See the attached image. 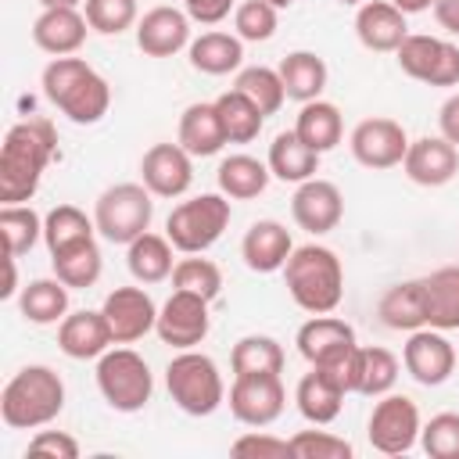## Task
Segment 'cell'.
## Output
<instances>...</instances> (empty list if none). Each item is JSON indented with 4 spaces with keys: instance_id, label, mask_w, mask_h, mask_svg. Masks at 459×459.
<instances>
[{
    "instance_id": "1f68e13d",
    "label": "cell",
    "mask_w": 459,
    "mask_h": 459,
    "mask_svg": "<svg viewBox=\"0 0 459 459\" xmlns=\"http://www.w3.org/2000/svg\"><path fill=\"white\" fill-rule=\"evenodd\" d=\"M172 240L158 237V233H140L133 244H126V265L133 273V280L140 283H161L165 276H172L176 262H172Z\"/></svg>"
},
{
    "instance_id": "6da1fadb",
    "label": "cell",
    "mask_w": 459,
    "mask_h": 459,
    "mask_svg": "<svg viewBox=\"0 0 459 459\" xmlns=\"http://www.w3.org/2000/svg\"><path fill=\"white\" fill-rule=\"evenodd\" d=\"M57 158V133L50 118H22L0 143V201L22 204L39 190L47 165Z\"/></svg>"
},
{
    "instance_id": "680465c9",
    "label": "cell",
    "mask_w": 459,
    "mask_h": 459,
    "mask_svg": "<svg viewBox=\"0 0 459 459\" xmlns=\"http://www.w3.org/2000/svg\"><path fill=\"white\" fill-rule=\"evenodd\" d=\"M341 4H355V7H359V4H366V0H341Z\"/></svg>"
},
{
    "instance_id": "f35d334b",
    "label": "cell",
    "mask_w": 459,
    "mask_h": 459,
    "mask_svg": "<svg viewBox=\"0 0 459 459\" xmlns=\"http://www.w3.org/2000/svg\"><path fill=\"white\" fill-rule=\"evenodd\" d=\"M50 265H54V276L61 283H68L72 290H82V287H93L100 280L104 258H100L97 240H90V244H79V247H72L65 255H54Z\"/></svg>"
},
{
    "instance_id": "5b68a950",
    "label": "cell",
    "mask_w": 459,
    "mask_h": 459,
    "mask_svg": "<svg viewBox=\"0 0 459 459\" xmlns=\"http://www.w3.org/2000/svg\"><path fill=\"white\" fill-rule=\"evenodd\" d=\"M165 387L186 416H212L226 402V384H222L215 359H208L204 351H194V348L179 351L165 366Z\"/></svg>"
},
{
    "instance_id": "ab89813d",
    "label": "cell",
    "mask_w": 459,
    "mask_h": 459,
    "mask_svg": "<svg viewBox=\"0 0 459 459\" xmlns=\"http://www.w3.org/2000/svg\"><path fill=\"white\" fill-rule=\"evenodd\" d=\"M398 380V359L387 351V348H362L359 344V387L355 394H366V398H380L394 387Z\"/></svg>"
},
{
    "instance_id": "603a6c76",
    "label": "cell",
    "mask_w": 459,
    "mask_h": 459,
    "mask_svg": "<svg viewBox=\"0 0 459 459\" xmlns=\"http://www.w3.org/2000/svg\"><path fill=\"white\" fill-rule=\"evenodd\" d=\"M90 22L75 7H43V14L32 22V43L54 57L75 54L86 43Z\"/></svg>"
},
{
    "instance_id": "7bdbcfd3",
    "label": "cell",
    "mask_w": 459,
    "mask_h": 459,
    "mask_svg": "<svg viewBox=\"0 0 459 459\" xmlns=\"http://www.w3.org/2000/svg\"><path fill=\"white\" fill-rule=\"evenodd\" d=\"M172 290H190V294H201V298L215 301L219 290H222V273L212 258H201V255L179 258L176 269H172Z\"/></svg>"
},
{
    "instance_id": "d4e9b609",
    "label": "cell",
    "mask_w": 459,
    "mask_h": 459,
    "mask_svg": "<svg viewBox=\"0 0 459 459\" xmlns=\"http://www.w3.org/2000/svg\"><path fill=\"white\" fill-rule=\"evenodd\" d=\"M176 143H179L190 158H212V154H219V151L230 143L215 100H197V104H190V108L179 115Z\"/></svg>"
},
{
    "instance_id": "d590c367",
    "label": "cell",
    "mask_w": 459,
    "mask_h": 459,
    "mask_svg": "<svg viewBox=\"0 0 459 459\" xmlns=\"http://www.w3.org/2000/svg\"><path fill=\"white\" fill-rule=\"evenodd\" d=\"M294 133L312 151H319V154L333 151L341 143V136H344V122H341L337 104H330V100H308V104H301L298 122H294Z\"/></svg>"
},
{
    "instance_id": "11a10c76",
    "label": "cell",
    "mask_w": 459,
    "mask_h": 459,
    "mask_svg": "<svg viewBox=\"0 0 459 459\" xmlns=\"http://www.w3.org/2000/svg\"><path fill=\"white\" fill-rule=\"evenodd\" d=\"M398 11H405V14H420V11H427V7H434V0H391Z\"/></svg>"
},
{
    "instance_id": "8992f818",
    "label": "cell",
    "mask_w": 459,
    "mask_h": 459,
    "mask_svg": "<svg viewBox=\"0 0 459 459\" xmlns=\"http://www.w3.org/2000/svg\"><path fill=\"white\" fill-rule=\"evenodd\" d=\"M230 197L226 194H201L190 201H179L169 219H165V237L172 240L176 251L183 255H201L208 251L230 226Z\"/></svg>"
},
{
    "instance_id": "9a60e30c",
    "label": "cell",
    "mask_w": 459,
    "mask_h": 459,
    "mask_svg": "<svg viewBox=\"0 0 459 459\" xmlns=\"http://www.w3.org/2000/svg\"><path fill=\"white\" fill-rule=\"evenodd\" d=\"M108 326H111V337L115 344H133L140 337H147L158 323V308H154V298L143 290V287H115L104 305H100Z\"/></svg>"
},
{
    "instance_id": "d6986e66",
    "label": "cell",
    "mask_w": 459,
    "mask_h": 459,
    "mask_svg": "<svg viewBox=\"0 0 459 459\" xmlns=\"http://www.w3.org/2000/svg\"><path fill=\"white\" fill-rule=\"evenodd\" d=\"M136 47L147 57H172L183 47H190V14L179 7H151L136 22Z\"/></svg>"
},
{
    "instance_id": "b9f144b4",
    "label": "cell",
    "mask_w": 459,
    "mask_h": 459,
    "mask_svg": "<svg viewBox=\"0 0 459 459\" xmlns=\"http://www.w3.org/2000/svg\"><path fill=\"white\" fill-rule=\"evenodd\" d=\"M0 230L7 240V255L18 258V255L32 251V244L43 237V219L29 204H4L0 208Z\"/></svg>"
},
{
    "instance_id": "e0dca14e",
    "label": "cell",
    "mask_w": 459,
    "mask_h": 459,
    "mask_svg": "<svg viewBox=\"0 0 459 459\" xmlns=\"http://www.w3.org/2000/svg\"><path fill=\"white\" fill-rule=\"evenodd\" d=\"M140 179L154 197H183L194 183V158L179 143H154L140 158Z\"/></svg>"
},
{
    "instance_id": "44dd1931",
    "label": "cell",
    "mask_w": 459,
    "mask_h": 459,
    "mask_svg": "<svg viewBox=\"0 0 459 459\" xmlns=\"http://www.w3.org/2000/svg\"><path fill=\"white\" fill-rule=\"evenodd\" d=\"M115 344L111 337V326L104 319V312H93V308H79V312H68L61 323H57V348L68 355V359H100L108 348Z\"/></svg>"
},
{
    "instance_id": "836d02e7",
    "label": "cell",
    "mask_w": 459,
    "mask_h": 459,
    "mask_svg": "<svg viewBox=\"0 0 459 459\" xmlns=\"http://www.w3.org/2000/svg\"><path fill=\"white\" fill-rule=\"evenodd\" d=\"M280 79H283V90L290 100H319V93L326 90V61L312 50H294L280 61Z\"/></svg>"
},
{
    "instance_id": "db71d44e",
    "label": "cell",
    "mask_w": 459,
    "mask_h": 459,
    "mask_svg": "<svg viewBox=\"0 0 459 459\" xmlns=\"http://www.w3.org/2000/svg\"><path fill=\"white\" fill-rule=\"evenodd\" d=\"M18 294V273H14V258L7 255V283L0 287V298H14Z\"/></svg>"
},
{
    "instance_id": "f546056e",
    "label": "cell",
    "mask_w": 459,
    "mask_h": 459,
    "mask_svg": "<svg viewBox=\"0 0 459 459\" xmlns=\"http://www.w3.org/2000/svg\"><path fill=\"white\" fill-rule=\"evenodd\" d=\"M215 179H219V194H226L230 201H251V197L265 194L273 172L265 161H258L251 154H230L219 161Z\"/></svg>"
},
{
    "instance_id": "f1b7e54d",
    "label": "cell",
    "mask_w": 459,
    "mask_h": 459,
    "mask_svg": "<svg viewBox=\"0 0 459 459\" xmlns=\"http://www.w3.org/2000/svg\"><path fill=\"white\" fill-rule=\"evenodd\" d=\"M294 402H298V412L316 423V427H326L341 416V405H344V391L312 366V373H305L298 380V391H294Z\"/></svg>"
},
{
    "instance_id": "ac0fdd59",
    "label": "cell",
    "mask_w": 459,
    "mask_h": 459,
    "mask_svg": "<svg viewBox=\"0 0 459 459\" xmlns=\"http://www.w3.org/2000/svg\"><path fill=\"white\" fill-rule=\"evenodd\" d=\"M402 169L420 186H445L459 172V147L445 136H420L409 140V151L402 158Z\"/></svg>"
},
{
    "instance_id": "cb8c5ba5",
    "label": "cell",
    "mask_w": 459,
    "mask_h": 459,
    "mask_svg": "<svg viewBox=\"0 0 459 459\" xmlns=\"http://www.w3.org/2000/svg\"><path fill=\"white\" fill-rule=\"evenodd\" d=\"M290 251H294L290 230L283 222H276V219L251 222V230L240 240V255H244V265L251 273H276V269H283Z\"/></svg>"
},
{
    "instance_id": "f5cc1de1",
    "label": "cell",
    "mask_w": 459,
    "mask_h": 459,
    "mask_svg": "<svg viewBox=\"0 0 459 459\" xmlns=\"http://www.w3.org/2000/svg\"><path fill=\"white\" fill-rule=\"evenodd\" d=\"M434 18L445 32L459 36V0H434Z\"/></svg>"
},
{
    "instance_id": "9f6ffc18",
    "label": "cell",
    "mask_w": 459,
    "mask_h": 459,
    "mask_svg": "<svg viewBox=\"0 0 459 459\" xmlns=\"http://www.w3.org/2000/svg\"><path fill=\"white\" fill-rule=\"evenodd\" d=\"M43 7H75L79 0H39Z\"/></svg>"
},
{
    "instance_id": "5bb4252c",
    "label": "cell",
    "mask_w": 459,
    "mask_h": 459,
    "mask_svg": "<svg viewBox=\"0 0 459 459\" xmlns=\"http://www.w3.org/2000/svg\"><path fill=\"white\" fill-rule=\"evenodd\" d=\"M351 158L366 169H394L409 151V136L394 118H362L348 136Z\"/></svg>"
},
{
    "instance_id": "4dcf8cb0",
    "label": "cell",
    "mask_w": 459,
    "mask_h": 459,
    "mask_svg": "<svg viewBox=\"0 0 459 459\" xmlns=\"http://www.w3.org/2000/svg\"><path fill=\"white\" fill-rule=\"evenodd\" d=\"M93 233H97V222L86 219V212L75 208V204H57V208H50L43 215V244H47L50 258L65 255V251H72L79 244H90Z\"/></svg>"
},
{
    "instance_id": "f6af8a7d",
    "label": "cell",
    "mask_w": 459,
    "mask_h": 459,
    "mask_svg": "<svg viewBox=\"0 0 459 459\" xmlns=\"http://www.w3.org/2000/svg\"><path fill=\"white\" fill-rule=\"evenodd\" d=\"M233 29L244 43H265L276 32V7L269 0H244L233 11Z\"/></svg>"
},
{
    "instance_id": "8fae6325",
    "label": "cell",
    "mask_w": 459,
    "mask_h": 459,
    "mask_svg": "<svg viewBox=\"0 0 459 459\" xmlns=\"http://www.w3.org/2000/svg\"><path fill=\"white\" fill-rule=\"evenodd\" d=\"M283 405H287V391H283L280 373H244V377H233L230 412L244 427H269V423H276L283 416Z\"/></svg>"
},
{
    "instance_id": "7dc6e473",
    "label": "cell",
    "mask_w": 459,
    "mask_h": 459,
    "mask_svg": "<svg viewBox=\"0 0 459 459\" xmlns=\"http://www.w3.org/2000/svg\"><path fill=\"white\" fill-rule=\"evenodd\" d=\"M290 441V455L294 459H351L355 448L351 441L330 434V430H298Z\"/></svg>"
},
{
    "instance_id": "d6a6232c",
    "label": "cell",
    "mask_w": 459,
    "mask_h": 459,
    "mask_svg": "<svg viewBox=\"0 0 459 459\" xmlns=\"http://www.w3.org/2000/svg\"><path fill=\"white\" fill-rule=\"evenodd\" d=\"M68 283H61L57 276L54 280H32L22 287L18 294V312L25 323H36V326H50V323H61L68 316Z\"/></svg>"
},
{
    "instance_id": "bcb514c9",
    "label": "cell",
    "mask_w": 459,
    "mask_h": 459,
    "mask_svg": "<svg viewBox=\"0 0 459 459\" xmlns=\"http://www.w3.org/2000/svg\"><path fill=\"white\" fill-rule=\"evenodd\" d=\"M420 445L430 459H459V412H437L423 423Z\"/></svg>"
},
{
    "instance_id": "7a4b0ae2",
    "label": "cell",
    "mask_w": 459,
    "mask_h": 459,
    "mask_svg": "<svg viewBox=\"0 0 459 459\" xmlns=\"http://www.w3.org/2000/svg\"><path fill=\"white\" fill-rule=\"evenodd\" d=\"M43 93L75 126H93L111 108L108 79L97 68H90L82 57H72V54L54 57L43 68Z\"/></svg>"
},
{
    "instance_id": "60d3db41",
    "label": "cell",
    "mask_w": 459,
    "mask_h": 459,
    "mask_svg": "<svg viewBox=\"0 0 459 459\" xmlns=\"http://www.w3.org/2000/svg\"><path fill=\"white\" fill-rule=\"evenodd\" d=\"M240 93H247L262 115H276L287 100V90H283V79L276 68H265V65H251V68H240L237 72V82H233Z\"/></svg>"
},
{
    "instance_id": "30bf717a",
    "label": "cell",
    "mask_w": 459,
    "mask_h": 459,
    "mask_svg": "<svg viewBox=\"0 0 459 459\" xmlns=\"http://www.w3.org/2000/svg\"><path fill=\"white\" fill-rule=\"evenodd\" d=\"M420 409L409 394H380L369 412V445L384 455H402L420 441Z\"/></svg>"
},
{
    "instance_id": "ba28073f",
    "label": "cell",
    "mask_w": 459,
    "mask_h": 459,
    "mask_svg": "<svg viewBox=\"0 0 459 459\" xmlns=\"http://www.w3.org/2000/svg\"><path fill=\"white\" fill-rule=\"evenodd\" d=\"M154 194L143 183H115L93 204L97 233L111 244H133L140 233L151 230L154 219Z\"/></svg>"
},
{
    "instance_id": "ffe728a7",
    "label": "cell",
    "mask_w": 459,
    "mask_h": 459,
    "mask_svg": "<svg viewBox=\"0 0 459 459\" xmlns=\"http://www.w3.org/2000/svg\"><path fill=\"white\" fill-rule=\"evenodd\" d=\"M355 36L366 50L394 54L402 47V39L409 36L405 11H398L391 0H366L355 11Z\"/></svg>"
},
{
    "instance_id": "3957f363",
    "label": "cell",
    "mask_w": 459,
    "mask_h": 459,
    "mask_svg": "<svg viewBox=\"0 0 459 459\" xmlns=\"http://www.w3.org/2000/svg\"><path fill=\"white\" fill-rule=\"evenodd\" d=\"M283 283L298 308L312 316H326L341 305L344 294V269L341 258L323 244H301L283 262Z\"/></svg>"
},
{
    "instance_id": "7402d4cb",
    "label": "cell",
    "mask_w": 459,
    "mask_h": 459,
    "mask_svg": "<svg viewBox=\"0 0 459 459\" xmlns=\"http://www.w3.org/2000/svg\"><path fill=\"white\" fill-rule=\"evenodd\" d=\"M294 344H298V351H301V359L308 366H323V362L351 351L359 341H355V330L344 319L326 312V316H312L308 323H301Z\"/></svg>"
},
{
    "instance_id": "4316f807",
    "label": "cell",
    "mask_w": 459,
    "mask_h": 459,
    "mask_svg": "<svg viewBox=\"0 0 459 459\" xmlns=\"http://www.w3.org/2000/svg\"><path fill=\"white\" fill-rule=\"evenodd\" d=\"M319 151H312L294 129L290 133H276L273 136V143H269V172L276 176V179H283V183H305V179H312L316 176V169H319Z\"/></svg>"
},
{
    "instance_id": "484cf974",
    "label": "cell",
    "mask_w": 459,
    "mask_h": 459,
    "mask_svg": "<svg viewBox=\"0 0 459 459\" xmlns=\"http://www.w3.org/2000/svg\"><path fill=\"white\" fill-rule=\"evenodd\" d=\"M377 316H380L384 326L405 330V333L427 326V287H423V280H405V283L387 287L377 301Z\"/></svg>"
},
{
    "instance_id": "e575fe53",
    "label": "cell",
    "mask_w": 459,
    "mask_h": 459,
    "mask_svg": "<svg viewBox=\"0 0 459 459\" xmlns=\"http://www.w3.org/2000/svg\"><path fill=\"white\" fill-rule=\"evenodd\" d=\"M427 287V326L459 330V265H441L423 276Z\"/></svg>"
},
{
    "instance_id": "83f0119b",
    "label": "cell",
    "mask_w": 459,
    "mask_h": 459,
    "mask_svg": "<svg viewBox=\"0 0 459 459\" xmlns=\"http://www.w3.org/2000/svg\"><path fill=\"white\" fill-rule=\"evenodd\" d=\"M190 65L204 75H230L244 65V39L233 32H201L186 47Z\"/></svg>"
},
{
    "instance_id": "74e56055",
    "label": "cell",
    "mask_w": 459,
    "mask_h": 459,
    "mask_svg": "<svg viewBox=\"0 0 459 459\" xmlns=\"http://www.w3.org/2000/svg\"><path fill=\"white\" fill-rule=\"evenodd\" d=\"M230 366H233V377H244V373H283V348L269 333H247V337H240L233 344Z\"/></svg>"
},
{
    "instance_id": "f907efd6",
    "label": "cell",
    "mask_w": 459,
    "mask_h": 459,
    "mask_svg": "<svg viewBox=\"0 0 459 459\" xmlns=\"http://www.w3.org/2000/svg\"><path fill=\"white\" fill-rule=\"evenodd\" d=\"M183 11L190 14V22L219 25L233 11V0H183Z\"/></svg>"
},
{
    "instance_id": "52a82bcc",
    "label": "cell",
    "mask_w": 459,
    "mask_h": 459,
    "mask_svg": "<svg viewBox=\"0 0 459 459\" xmlns=\"http://www.w3.org/2000/svg\"><path fill=\"white\" fill-rule=\"evenodd\" d=\"M97 387L115 412H140L154 394V373L133 348H108L97 359Z\"/></svg>"
},
{
    "instance_id": "9c48e42d",
    "label": "cell",
    "mask_w": 459,
    "mask_h": 459,
    "mask_svg": "<svg viewBox=\"0 0 459 459\" xmlns=\"http://www.w3.org/2000/svg\"><path fill=\"white\" fill-rule=\"evenodd\" d=\"M394 57L409 79H420L427 86H459V47L448 39L409 32Z\"/></svg>"
},
{
    "instance_id": "6f0895ef",
    "label": "cell",
    "mask_w": 459,
    "mask_h": 459,
    "mask_svg": "<svg viewBox=\"0 0 459 459\" xmlns=\"http://www.w3.org/2000/svg\"><path fill=\"white\" fill-rule=\"evenodd\" d=\"M269 4H273V7H276V11H280V7H290V4H294V0H269Z\"/></svg>"
},
{
    "instance_id": "7c38bea8",
    "label": "cell",
    "mask_w": 459,
    "mask_h": 459,
    "mask_svg": "<svg viewBox=\"0 0 459 459\" xmlns=\"http://www.w3.org/2000/svg\"><path fill=\"white\" fill-rule=\"evenodd\" d=\"M208 298L190 294V290H172L169 301L158 308V323L154 333L161 337V344H172L179 351L197 348L208 330H212V316H208Z\"/></svg>"
},
{
    "instance_id": "c3c4849f",
    "label": "cell",
    "mask_w": 459,
    "mask_h": 459,
    "mask_svg": "<svg viewBox=\"0 0 459 459\" xmlns=\"http://www.w3.org/2000/svg\"><path fill=\"white\" fill-rule=\"evenodd\" d=\"M230 452L233 455H240V459H294L290 455V441H283V437H273V434H258V430H251V434H240L233 445H230Z\"/></svg>"
},
{
    "instance_id": "8d00e7d4",
    "label": "cell",
    "mask_w": 459,
    "mask_h": 459,
    "mask_svg": "<svg viewBox=\"0 0 459 459\" xmlns=\"http://www.w3.org/2000/svg\"><path fill=\"white\" fill-rule=\"evenodd\" d=\"M215 108H219V118H222V129H226V140L230 143H251L258 133H262V122L265 115L258 111V104L240 93L237 86L219 93L215 97Z\"/></svg>"
},
{
    "instance_id": "4fadbf2b",
    "label": "cell",
    "mask_w": 459,
    "mask_h": 459,
    "mask_svg": "<svg viewBox=\"0 0 459 459\" xmlns=\"http://www.w3.org/2000/svg\"><path fill=\"white\" fill-rule=\"evenodd\" d=\"M402 366L405 373L423 384V387H437L452 377L455 369V344L445 337V330L434 326H420L409 333L405 348H402Z\"/></svg>"
},
{
    "instance_id": "2e32d148",
    "label": "cell",
    "mask_w": 459,
    "mask_h": 459,
    "mask_svg": "<svg viewBox=\"0 0 459 459\" xmlns=\"http://www.w3.org/2000/svg\"><path fill=\"white\" fill-rule=\"evenodd\" d=\"M290 215H294V222H298L305 233L323 237V233L337 230V222H341V215H344V197H341L337 183L312 176V179L298 183V190H294V197H290Z\"/></svg>"
},
{
    "instance_id": "816d5d0a",
    "label": "cell",
    "mask_w": 459,
    "mask_h": 459,
    "mask_svg": "<svg viewBox=\"0 0 459 459\" xmlns=\"http://www.w3.org/2000/svg\"><path fill=\"white\" fill-rule=\"evenodd\" d=\"M437 126H441V136H445L448 143L459 147V93H452V97L441 104V111H437Z\"/></svg>"
},
{
    "instance_id": "ee69618b",
    "label": "cell",
    "mask_w": 459,
    "mask_h": 459,
    "mask_svg": "<svg viewBox=\"0 0 459 459\" xmlns=\"http://www.w3.org/2000/svg\"><path fill=\"white\" fill-rule=\"evenodd\" d=\"M86 22L93 32L100 36H118L126 29H133L136 18V0H86Z\"/></svg>"
},
{
    "instance_id": "277c9868",
    "label": "cell",
    "mask_w": 459,
    "mask_h": 459,
    "mask_svg": "<svg viewBox=\"0 0 459 459\" xmlns=\"http://www.w3.org/2000/svg\"><path fill=\"white\" fill-rule=\"evenodd\" d=\"M65 409V380L50 366H22L0 391V420L11 430H36Z\"/></svg>"
},
{
    "instance_id": "681fc988",
    "label": "cell",
    "mask_w": 459,
    "mask_h": 459,
    "mask_svg": "<svg viewBox=\"0 0 459 459\" xmlns=\"http://www.w3.org/2000/svg\"><path fill=\"white\" fill-rule=\"evenodd\" d=\"M29 455H50V459H79V441L65 430H39L29 441Z\"/></svg>"
}]
</instances>
